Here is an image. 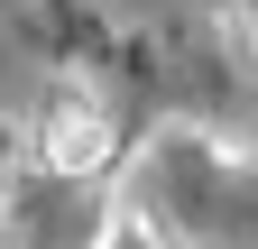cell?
Returning a JSON list of instances; mask_svg holds the SVG:
<instances>
[{
    "label": "cell",
    "instance_id": "obj_1",
    "mask_svg": "<svg viewBox=\"0 0 258 249\" xmlns=\"http://www.w3.org/2000/svg\"><path fill=\"white\" fill-rule=\"evenodd\" d=\"M37 157L55 175H102L111 166V111L92 83H55L46 111H37Z\"/></svg>",
    "mask_w": 258,
    "mask_h": 249
},
{
    "label": "cell",
    "instance_id": "obj_2",
    "mask_svg": "<svg viewBox=\"0 0 258 249\" xmlns=\"http://www.w3.org/2000/svg\"><path fill=\"white\" fill-rule=\"evenodd\" d=\"M10 166H19V130L0 120V184H10Z\"/></svg>",
    "mask_w": 258,
    "mask_h": 249
}]
</instances>
